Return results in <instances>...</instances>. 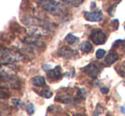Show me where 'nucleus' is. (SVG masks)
Listing matches in <instances>:
<instances>
[{"mask_svg":"<svg viewBox=\"0 0 125 116\" xmlns=\"http://www.w3.org/2000/svg\"><path fill=\"white\" fill-rule=\"evenodd\" d=\"M23 59V55L17 51H14L7 47L0 48V64H15L21 62Z\"/></svg>","mask_w":125,"mask_h":116,"instance_id":"f257e3e1","label":"nucleus"},{"mask_svg":"<svg viewBox=\"0 0 125 116\" xmlns=\"http://www.w3.org/2000/svg\"><path fill=\"white\" fill-rule=\"evenodd\" d=\"M79 48L84 54H89L93 50V45L89 41H83L79 45Z\"/></svg>","mask_w":125,"mask_h":116,"instance_id":"f8f14e48","label":"nucleus"},{"mask_svg":"<svg viewBox=\"0 0 125 116\" xmlns=\"http://www.w3.org/2000/svg\"><path fill=\"white\" fill-rule=\"evenodd\" d=\"M12 103L18 108H21L24 106V102L19 98H12Z\"/></svg>","mask_w":125,"mask_h":116,"instance_id":"a211bd4d","label":"nucleus"},{"mask_svg":"<svg viewBox=\"0 0 125 116\" xmlns=\"http://www.w3.org/2000/svg\"><path fill=\"white\" fill-rule=\"evenodd\" d=\"M118 54H116V53H110L108 54L105 58V63L107 65H111V64H114L115 62H117V59H118Z\"/></svg>","mask_w":125,"mask_h":116,"instance_id":"9d476101","label":"nucleus"},{"mask_svg":"<svg viewBox=\"0 0 125 116\" xmlns=\"http://www.w3.org/2000/svg\"><path fill=\"white\" fill-rule=\"evenodd\" d=\"M83 70L85 71V73L87 74L89 76L92 77V78H94V79L97 78L98 75H99V73L100 72V70L99 69V67L94 64H88L83 69Z\"/></svg>","mask_w":125,"mask_h":116,"instance_id":"6e6552de","label":"nucleus"},{"mask_svg":"<svg viewBox=\"0 0 125 116\" xmlns=\"http://www.w3.org/2000/svg\"><path fill=\"white\" fill-rule=\"evenodd\" d=\"M27 33L30 36H45L50 35V29L48 26H42V25H32L28 26Z\"/></svg>","mask_w":125,"mask_h":116,"instance_id":"7ed1b4c3","label":"nucleus"},{"mask_svg":"<svg viewBox=\"0 0 125 116\" xmlns=\"http://www.w3.org/2000/svg\"><path fill=\"white\" fill-rule=\"evenodd\" d=\"M31 83L35 87H44L46 85V81H45V78L42 75H37V76L33 77L31 79Z\"/></svg>","mask_w":125,"mask_h":116,"instance_id":"9b49d317","label":"nucleus"},{"mask_svg":"<svg viewBox=\"0 0 125 116\" xmlns=\"http://www.w3.org/2000/svg\"><path fill=\"white\" fill-rule=\"evenodd\" d=\"M90 39L94 44L101 45L106 42V36L100 30H95V31H93L90 34Z\"/></svg>","mask_w":125,"mask_h":116,"instance_id":"20e7f679","label":"nucleus"},{"mask_svg":"<svg viewBox=\"0 0 125 116\" xmlns=\"http://www.w3.org/2000/svg\"><path fill=\"white\" fill-rule=\"evenodd\" d=\"M121 112H122L123 114H125V105L121 107Z\"/></svg>","mask_w":125,"mask_h":116,"instance_id":"393cba45","label":"nucleus"},{"mask_svg":"<svg viewBox=\"0 0 125 116\" xmlns=\"http://www.w3.org/2000/svg\"><path fill=\"white\" fill-rule=\"evenodd\" d=\"M57 54L60 57L64 58V59H73V58H74L77 55L76 51L67 46H62L61 47H60L57 51Z\"/></svg>","mask_w":125,"mask_h":116,"instance_id":"39448f33","label":"nucleus"},{"mask_svg":"<svg viewBox=\"0 0 125 116\" xmlns=\"http://www.w3.org/2000/svg\"><path fill=\"white\" fill-rule=\"evenodd\" d=\"M47 72V77L51 79V80H57L62 75L61 72V67L60 65H57L54 68V69H50Z\"/></svg>","mask_w":125,"mask_h":116,"instance_id":"1a4fd4ad","label":"nucleus"},{"mask_svg":"<svg viewBox=\"0 0 125 116\" xmlns=\"http://www.w3.org/2000/svg\"><path fill=\"white\" fill-rule=\"evenodd\" d=\"M61 2H63L64 3L68 5H71L73 7H79L84 0H61Z\"/></svg>","mask_w":125,"mask_h":116,"instance_id":"4468645a","label":"nucleus"},{"mask_svg":"<svg viewBox=\"0 0 125 116\" xmlns=\"http://www.w3.org/2000/svg\"><path fill=\"white\" fill-rule=\"evenodd\" d=\"M57 98H59V101H61V103H73V98H71L70 96H68V95L66 94H62L61 95L60 97H58Z\"/></svg>","mask_w":125,"mask_h":116,"instance_id":"2eb2a0df","label":"nucleus"},{"mask_svg":"<svg viewBox=\"0 0 125 116\" xmlns=\"http://www.w3.org/2000/svg\"><path fill=\"white\" fill-rule=\"evenodd\" d=\"M84 17L87 20L92 22H98L103 19V13L100 10L84 12Z\"/></svg>","mask_w":125,"mask_h":116,"instance_id":"0eeeda50","label":"nucleus"},{"mask_svg":"<svg viewBox=\"0 0 125 116\" xmlns=\"http://www.w3.org/2000/svg\"><path fill=\"white\" fill-rule=\"evenodd\" d=\"M43 69L45 70V71H48V70H50L51 69V65L50 64H44V65L43 66Z\"/></svg>","mask_w":125,"mask_h":116,"instance_id":"5701e85b","label":"nucleus"},{"mask_svg":"<svg viewBox=\"0 0 125 116\" xmlns=\"http://www.w3.org/2000/svg\"><path fill=\"white\" fill-rule=\"evenodd\" d=\"M38 3L43 10L53 15H61L64 14V5L55 0H38Z\"/></svg>","mask_w":125,"mask_h":116,"instance_id":"f03ea898","label":"nucleus"},{"mask_svg":"<svg viewBox=\"0 0 125 116\" xmlns=\"http://www.w3.org/2000/svg\"><path fill=\"white\" fill-rule=\"evenodd\" d=\"M0 116H1V115H0Z\"/></svg>","mask_w":125,"mask_h":116,"instance_id":"cd10ccee","label":"nucleus"},{"mask_svg":"<svg viewBox=\"0 0 125 116\" xmlns=\"http://www.w3.org/2000/svg\"><path fill=\"white\" fill-rule=\"evenodd\" d=\"M39 95L41 97L44 98H50L51 97L53 96V92L50 90H47V89H43V90H41L39 92Z\"/></svg>","mask_w":125,"mask_h":116,"instance_id":"dca6fc26","label":"nucleus"},{"mask_svg":"<svg viewBox=\"0 0 125 116\" xmlns=\"http://www.w3.org/2000/svg\"><path fill=\"white\" fill-rule=\"evenodd\" d=\"M118 72L122 76L125 77V61L120 65V67L118 68Z\"/></svg>","mask_w":125,"mask_h":116,"instance_id":"412c9836","label":"nucleus"},{"mask_svg":"<svg viewBox=\"0 0 125 116\" xmlns=\"http://www.w3.org/2000/svg\"><path fill=\"white\" fill-rule=\"evenodd\" d=\"M100 92L103 94H107L109 92V88L108 87H101L100 88Z\"/></svg>","mask_w":125,"mask_h":116,"instance_id":"4be33fe9","label":"nucleus"},{"mask_svg":"<svg viewBox=\"0 0 125 116\" xmlns=\"http://www.w3.org/2000/svg\"><path fill=\"white\" fill-rule=\"evenodd\" d=\"M105 55V50L104 49H98L95 53V56L98 59H100L102 58H104V56Z\"/></svg>","mask_w":125,"mask_h":116,"instance_id":"aec40b11","label":"nucleus"},{"mask_svg":"<svg viewBox=\"0 0 125 116\" xmlns=\"http://www.w3.org/2000/svg\"><path fill=\"white\" fill-rule=\"evenodd\" d=\"M73 116H86V115H82V114H75V115H73Z\"/></svg>","mask_w":125,"mask_h":116,"instance_id":"a878e982","label":"nucleus"},{"mask_svg":"<svg viewBox=\"0 0 125 116\" xmlns=\"http://www.w3.org/2000/svg\"><path fill=\"white\" fill-rule=\"evenodd\" d=\"M26 112H27L28 115H32L35 112L34 104H33L32 103H28L26 106Z\"/></svg>","mask_w":125,"mask_h":116,"instance_id":"f3484780","label":"nucleus"},{"mask_svg":"<svg viewBox=\"0 0 125 116\" xmlns=\"http://www.w3.org/2000/svg\"><path fill=\"white\" fill-rule=\"evenodd\" d=\"M65 41H66V43H67L68 45L72 46V45L76 44V43L78 41V37H77V36H74L73 34H71V33H69V34L66 35V37H65Z\"/></svg>","mask_w":125,"mask_h":116,"instance_id":"ddd939ff","label":"nucleus"},{"mask_svg":"<svg viewBox=\"0 0 125 116\" xmlns=\"http://www.w3.org/2000/svg\"><path fill=\"white\" fill-rule=\"evenodd\" d=\"M24 43L26 45H29L33 47H43L45 46V43L42 39H40L39 36H27L24 39Z\"/></svg>","mask_w":125,"mask_h":116,"instance_id":"423d86ee","label":"nucleus"},{"mask_svg":"<svg viewBox=\"0 0 125 116\" xmlns=\"http://www.w3.org/2000/svg\"><path fill=\"white\" fill-rule=\"evenodd\" d=\"M86 96H87V91H86L84 88L79 89L78 92H77V97L83 100V99H85Z\"/></svg>","mask_w":125,"mask_h":116,"instance_id":"6ab92c4d","label":"nucleus"},{"mask_svg":"<svg viewBox=\"0 0 125 116\" xmlns=\"http://www.w3.org/2000/svg\"><path fill=\"white\" fill-rule=\"evenodd\" d=\"M124 30H125V24H124Z\"/></svg>","mask_w":125,"mask_h":116,"instance_id":"bb28decb","label":"nucleus"},{"mask_svg":"<svg viewBox=\"0 0 125 116\" xmlns=\"http://www.w3.org/2000/svg\"><path fill=\"white\" fill-rule=\"evenodd\" d=\"M5 97H6V95L4 94V92H2V91H0V98H5Z\"/></svg>","mask_w":125,"mask_h":116,"instance_id":"b1692460","label":"nucleus"}]
</instances>
